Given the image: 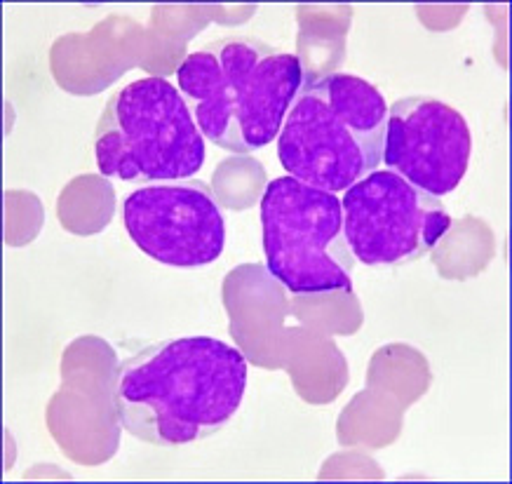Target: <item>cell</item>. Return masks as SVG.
I'll return each instance as SVG.
<instances>
[{
	"label": "cell",
	"instance_id": "obj_7",
	"mask_svg": "<svg viewBox=\"0 0 512 484\" xmlns=\"http://www.w3.org/2000/svg\"><path fill=\"white\" fill-rule=\"evenodd\" d=\"M120 217L134 245L158 264L202 268L224 254V212L200 179L141 186L125 196Z\"/></svg>",
	"mask_w": 512,
	"mask_h": 484
},
{
	"label": "cell",
	"instance_id": "obj_6",
	"mask_svg": "<svg viewBox=\"0 0 512 484\" xmlns=\"http://www.w3.org/2000/svg\"><path fill=\"white\" fill-rule=\"evenodd\" d=\"M343 233L355 261L402 266L428 254L451 231L442 200L390 170H374L343 191Z\"/></svg>",
	"mask_w": 512,
	"mask_h": 484
},
{
	"label": "cell",
	"instance_id": "obj_3",
	"mask_svg": "<svg viewBox=\"0 0 512 484\" xmlns=\"http://www.w3.org/2000/svg\"><path fill=\"white\" fill-rule=\"evenodd\" d=\"M388 104L369 80L353 73L308 78L278 137L289 177L343 193L379 170Z\"/></svg>",
	"mask_w": 512,
	"mask_h": 484
},
{
	"label": "cell",
	"instance_id": "obj_5",
	"mask_svg": "<svg viewBox=\"0 0 512 484\" xmlns=\"http://www.w3.org/2000/svg\"><path fill=\"white\" fill-rule=\"evenodd\" d=\"M261 231L268 273L299 297L353 289L355 257L343 233L336 193L294 177L268 181L261 198Z\"/></svg>",
	"mask_w": 512,
	"mask_h": 484
},
{
	"label": "cell",
	"instance_id": "obj_2",
	"mask_svg": "<svg viewBox=\"0 0 512 484\" xmlns=\"http://www.w3.org/2000/svg\"><path fill=\"white\" fill-rule=\"evenodd\" d=\"M177 80L202 137L245 156L280 137L303 87V66L292 52L238 36L191 52L179 64Z\"/></svg>",
	"mask_w": 512,
	"mask_h": 484
},
{
	"label": "cell",
	"instance_id": "obj_4",
	"mask_svg": "<svg viewBox=\"0 0 512 484\" xmlns=\"http://www.w3.org/2000/svg\"><path fill=\"white\" fill-rule=\"evenodd\" d=\"M104 177L130 184L191 179L207 160L191 106L170 80L148 76L111 97L94 137Z\"/></svg>",
	"mask_w": 512,
	"mask_h": 484
},
{
	"label": "cell",
	"instance_id": "obj_8",
	"mask_svg": "<svg viewBox=\"0 0 512 484\" xmlns=\"http://www.w3.org/2000/svg\"><path fill=\"white\" fill-rule=\"evenodd\" d=\"M473 137L468 120L435 97H404L388 109L383 163L404 181L444 198L461 186Z\"/></svg>",
	"mask_w": 512,
	"mask_h": 484
},
{
	"label": "cell",
	"instance_id": "obj_1",
	"mask_svg": "<svg viewBox=\"0 0 512 484\" xmlns=\"http://www.w3.org/2000/svg\"><path fill=\"white\" fill-rule=\"evenodd\" d=\"M247 358L214 336H177L141 348L113 372L120 426L174 449L224 430L247 391Z\"/></svg>",
	"mask_w": 512,
	"mask_h": 484
}]
</instances>
